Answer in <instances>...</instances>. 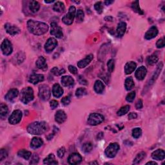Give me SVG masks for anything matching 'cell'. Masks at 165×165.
Here are the masks:
<instances>
[{"mask_svg":"<svg viewBox=\"0 0 165 165\" xmlns=\"http://www.w3.org/2000/svg\"><path fill=\"white\" fill-rule=\"evenodd\" d=\"M27 28L32 34L36 36H41L47 32L48 26L45 23L30 19L27 21Z\"/></svg>","mask_w":165,"mask_h":165,"instance_id":"1","label":"cell"},{"mask_svg":"<svg viewBox=\"0 0 165 165\" xmlns=\"http://www.w3.org/2000/svg\"><path fill=\"white\" fill-rule=\"evenodd\" d=\"M48 125L45 121H36L27 127V132L32 135L39 136L47 131Z\"/></svg>","mask_w":165,"mask_h":165,"instance_id":"2","label":"cell"},{"mask_svg":"<svg viewBox=\"0 0 165 165\" xmlns=\"http://www.w3.org/2000/svg\"><path fill=\"white\" fill-rule=\"evenodd\" d=\"M34 90L31 87H27L22 89L20 92V100L23 103L28 104L34 100Z\"/></svg>","mask_w":165,"mask_h":165,"instance_id":"3","label":"cell"},{"mask_svg":"<svg viewBox=\"0 0 165 165\" xmlns=\"http://www.w3.org/2000/svg\"><path fill=\"white\" fill-rule=\"evenodd\" d=\"M75 12H76V9L74 6H70L68 9V12L62 18L63 22L67 25H72L75 17Z\"/></svg>","mask_w":165,"mask_h":165,"instance_id":"4","label":"cell"},{"mask_svg":"<svg viewBox=\"0 0 165 165\" xmlns=\"http://www.w3.org/2000/svg\"><path fill=\"white\" fill-rule=\"evenodd\" d=\"M39 97L43 101H48L50 97V87L47 85H42L39 87Z\"/></svg>","mask_w":165,"mask_h":165,"instance_id":"5","label":"cell"},{"mask_svg":"<svg viewBox=\"0 0 165 165\" xmlns=\"http://www.w3.org/2000/svg\"><path fill=\"white\" fill-rule=\"evenodd\" d=\"M119 150V145L117 143H110L105 150V155L107 157L114 158L116 156Z\"/></svg>","mask_w":165,"mask_h":165,"instance_id":"6","label":"cell"},{"mask_svg":"<svg viewBox=\"0 0 165 165\" xmlns=\"http://www.w3.org/2000/svg\"><path fill=\"white\" fill-rule=\"evenodd\" d=\"M104 121V117L97 113L91 114L88 118V123L92 126H97Z\"/></svg>","mask_w":165,"mask_h":165,"instance_id":"7","label":"cell"},{"mask_svg":"<svg viewBox=\"0 0 165 165\" xmlns=\"http://www.w3.org/2000/svg\"><path fill=\"white\" fill-rule=\"evenodd\" d=\"M1 49L3 54L5 55H11L13 50L12 45L11 43V42L7 39H4L1 43Z\"/></svg>","mask_w":165,"mask_h":165,"instance_id":"8","label":"cell"},{"mask_svg":"<svg viewBox=\"0 0 165 165\" xmlns=\"http://www.w3.org/2000/svg\"><path fill=\"white\" fill-rule=\"evenodd\" d=\"M22 118V112L19 110H16L12 112L9 118V122L11 124H16L21 121Z\"/></svg>","mask_w":165,"mask_h":165,"instance_id":"9","label":"cell"},{"mask_svg":"<svg viewBox=\"0 0 165 165\" xmlns=\"http://www.w3.org/2000/svg\"><path fill=\"white\" fill-rule=\"evenodd\" d=\"M51 29H50V34L54 36L55 38L58 39H61L63 36V33L62 31V28L56 23L55 22L51 23Z\"/></svg>","mask_w":165,"mask_h":165,"instance_id":"10","label":"cell"},{"mask_svg":"<svg viewBox=\"0 0 165 165\" xmlns=\"http://www.w3.org/2000/svg\"><path fill=\"white\" fill-rule=\"evenodd\" d=\"M58 45V41L54 38H50L45 44V50L47 53L53 51Z\"/></svg>","mask_w":165,"mask_h":165,"instance_id":"11","label":"cell"},{"mask_svg":"<svg viewBox=\"0 0 165 165\" xmlns=\"http://www.w3.org/2000/svg\"><path fill=\"white\" fill-rule=\"evenodd\" d=\"M5 28L6 30V32H7L9 34L12 36L17 35L21 31L20 29H19V28H18L17 26L12 25L11 23H6L5 25Z\"/></svg>","mask_w":165,"mask_h":165,"instance_id":"12","label":"cell"},{"mask_svg":"<svg viewBox=\"0 0 165 165\" xmlns=\"http://www.w3.org/2000/svg\"><path fill=\"white\" fill-rule=\"evenodd\" d=\"M82 161V157L78 153L71 154L68 158V162L70 164H78Z\"/></svg>","mask_w":165,"mask_h":165,"instance_id":"13","label":"cell"},{"mask_svg":"<svg viewBox=\"0 0 165 165\" xmlns=\"http://www.w3.org/2000/svg\"><path fill=\"white\" fill-rule=\"evenodd\" d=\"M158 32H159V31H158V29L156 26H152L146 32V34L144 35V38L147 39V40H150V39L156 38L158 34Z\"/></svg>","mask_w":165,"mask_h":165,"instance_id":"14","label":"cell"},{"mask_svg":"<svg viewBox=\"0 0 165 165\" xmlns=\"http://www.w3.org/2000/svg\"><path fill=\"white\" fill-rule=\"evenodd\" d=\"M67 116L65 112L62 110H59L57 111L55 114V121L57 122L58 124H62L67 119Z\"/></svg>","mask_w":165,"mask_h":165,"instance_id":"15","label":"cell"},{"mask_svg":"<svg viewBox=\"0 0 165 165\" xmlns=\"http://www.w3.org/2000/svg\"><path fill=\"white\" fill-rule=\"evenodd\" d=\"M61 83L63 86L66 87H74L75 84V81L73 78L70 75H65L61 78Z\"/></svg>","mask_w":165,"mask_h":165,"instance_id":"16","label":"cell"},{"mask_svg":"<svg viewBox=\"0 0 165 165\" xmlns=\"http://www.w3.org/2000/svg\"><path fill=\"white\" fill-rule=\"evenodd\" d=\"M163 67V63L162 62H160L158 64L156 71L154 72L153 75H152V76H151V79H150V81H149V83H148V85H149L150 86L152 85L154 82L156 81V80H157V78L159 77V75L160 73H161V70H162Z\"/></svg>","mask_w":165,"mask_h":165,"instance_id":"17","label":"cell"},{"mask_svg":"<svg viewBox=\"0 0 165 165\" xmlns=\"http://www.w3.org/2000/svg\"><path fill=\"white\" fill-rule=\"evenodd\" d=\"M147 70L146 67H144V66H141V67L137 68V70L136 72V74H135V76H136L137 80L141 81L144 80L145 76L147 75Z\"/></svg>","mask_w":165,"mask_h":165,"instance_id":"18","label":"cell"},{"mask_svg":"<svg viewBox=\"0 0 165 165\" xmlns=\"http://www.w3.org/2000/svg\"><path fill=\"white\" fill-rule=\"evenodd\" d=\"M93 59H94L93 55L92 54L88 55L85 58H84L83 59H81V60H80L78 63V67L80 68H85L89 63H90Z\"/></svg>","mask_w":165,"mask_h":165,"instance_id":"19","label":"cell"},{"mask_svg":"<svg viewBox=\"0 0 165 165\" xmlns=\"http://www.w3.org/2000/svg\"><path fill=\"white\" fill-rule=\"evenodd\" d=\"M44 75L43 74H34L31 75L29 78V82L33 85L38 84L39 82L44 81Z\"/></svg>","mask_w":165,"mask_h":165,"instance_id":"20","label":"cell"},{"mask_svg":"<svg viewBox=\"0 0 165 165\" xmlns=\"http://www.w3.org/2000/svg\"><path fill=\"white\" fill-rule=\"evenodd\" d=\"M18 94H19V91L18 89H16V88L11 89V90H9L7 94H6L5 100L8 101L12 102L16 97L18 96Z\"/></svg>","mask_w":165,"mask_h":165,"instance_id":"21","label":"cell"},{"mask_svg":"<svg viewBox=\"0 0 165 165\" xmlns=\"http://www.w3.org/2000/svg\"><path fill=\"white\" fill-rule=\"evenodd\" d=\"M36 67L39 69H41L42 70H47L48 68V66L47 63H46V59L43 56H40L36 62Z\"/></svg>","mask_w":165,"mask_h":165,"instance_id":"22","label":"cell"},{"mask_svg":"<svg viewBox=\"0 0 165 165\" xmlns=\"http://www.w3.org/2000/svg\"><path fill=\"white\" fill-rule=\"evenodd\" d=\"M165 153L164 151L162 149H158L151 154V157L154 160L162 161L164 159Z\"/></svg>","mask_w":165,"mask_h":165,"instance_id":"23","label":"cell"},{"mask_svg":"<svg viewBox=\"0 0 165 165\" xmlns=\"http://www.w3.org/2000/svg\"><path fill=\"white\" fill-rule=\"evenodd\" d=\"M63 89L59 84L55 83L54 85L53 88H52V94L55 97H60L63 94Z\"/></svg>","mask_w":165,"mask_h":165,"instance_id":"24","label":"cell"},{"mask_svg":"<svg viewBox=\"0 0 165 165\" xmlns=\"http://www.w3.org/2000/svg\"><path fill=\"white\" fill-rule=\"evenodd\" d=\"M43 144V141L42 140V139L36 137L33 138L31 141V147L32 149L36 150L40 148Z\"/></svg>","mask_w":165,"mask_h":165,"instance_id":"25","label":"cell"},{"mask_svg":"<svg viewBox=\"0 0 165 165\" xmlns=\"http://www.w3.org/2000/svg\"><path fill=\"white\" fill-rule=\"evenodd\" d=\"M137 67V64L134 61H129L125 65L124 72L126 74H130L136 70Z\"/></svg>","mask_w":165,"mask_h":165,"instance_id":"26","label":"cell"},{"mask_svg":"<svg viewBox=\"0 0 165 165\" xmlns=\"http://www.w3.org/2000/svg\"><path fill=\"white\" fill-rule=\"evenodd\" d=\"M127 30V23L125 22H121L118 24L116 29V33L118 37L121 38L124 36Z\"/></svg>","mask_w":165,"mask_h":165,"instance_id":"27","label":"cell"},{"mask_svg":"<svg viewBox=\"0 0 165 165\" xmlns=\"http://www.w3.org/2000/svg\"><path fill=\"white\" fill-rule=\"evenodd\" d=\"M94 88L95 92H96L97 94H102L104 90H105V85L103 84V82L100 81V80H97L95 81L94 86Z\"/></svg>","mask_w":165,"mask_h":165,"instance_id":"28","label":"cell"},{"mask_svg":"<svg viewBox=\"0 0 165 165\" xmlns=\"http://www.w3.org/2000/svg\"><path fill=\"white\" fill-rule=\"evenodd\" d=\"M43 163L45 164L52 165V164H58V161L55 160V157L53 154H49L48 156L43 160Z\"/></svg>","mask_w":165,"mask_h":165,"instance_id":"29","label":"cell"},{"mask_svg":"<svg viewBox=\"0 0 165 165\" xmlns=\"http://www.w3.org/2000/svg\"><path fill=\"white\" fill-rule=\"evenodd\" d=\"M9 112L8 107L4 103H1L0 105V117L1 119H4L6 117Z\"/></svg>","mask_w":165,"mask_h":165,"instance_id":"30","label":"cell"},{"mask_svg":"<svg viewBox=\"0 0 165 165\" xmlns=\"http://www.w3.org/2000/svg\"><path fill=\"white\" fill-rule=\"evenodd\" d=\"M40 9V5L36 1H32L29 3V9L32 12L36 13Z\"/></svg>","mask_w":165,"mask_h":165,"instance_id":"31","label":"cell"},{"mask_svg":"<svg viewBox=\"0 0 165 165\" xmlns=\"http://www.w3.org/2000/svg\"><path fill=\"white\" fill-rule=\"evenodd\" d=\"M65 5L64 3L61 1H57L55 3V4L53 6V10L55 12L62 13L65 11Z\"/></svg>","mask_w":165,"mask_h":165,"instance_id":"32","label":"cell"},{"mask_svg":"<svg viewBox=\"0 0 165 165\" xmlns=\"http://www.w3.org/2000/svg\"><path fill=\"white\" fill-rule=\"evenodd\" d=\"M134 81L132 77L127 78L124 82V87L127 90H130L134 87Z\"/></svg>","mask_w":165,"mask_h":165,"instance_id":"33","label":"cell"},{"mask_svg":"<svg viewBox=\"0 0 165 165\" xmlns=\"http://www.w3.org/2000/svg\"><path fill=\"white\" fill-rule=\"evenodd\" d=\"M159 60V58L156 54H154L148 56L147 59V63L148 65H154Z\"/></svg>","mask_w":165,"mask_h":165,"instance_id":"34","label":"cell"},{"mask_svg":"<svg viewBox=\"0 0 165 165\" xmlns=\"http://www.w3.org/2000/svg\"><path fill=\"white\" fill-rule=\"evenodd\" d=\"M18 156L23 157L25 160H28L30 158H31L32 154L31 151L23 149V150H20L18 151Z\"/></svg>","mask_w":165,"mask_h":165,"instance_id":"35","label":"cell"},{"mask_svg":"<svg viewBox=\"0 0 165 165\" xmlns=\"http://www.w3.org/2000/svg\"><path fill=\"white\" fill-rule=\"evenodd\" d=\"M146 157V153L144 151H141V152L139 153L137 156L135 157V159H134V162L133 164H139L144 159V158Z\"/></svg>","mask_w":165,"mask_h":165,"instance_id":"36","label":"cell"},{"mask_svg":"<svg viewBox=\"0 0 165 165\" xmlns=\"http://www.w3.org/2000/svg\"><path fill=\"white\" fill-rule=\"evenodd\" d=\"M131 6H132V9H133V11L134 12H136L141 15H143L144 14L143 11L140 9V6H139V5L138 1H134L132 3Z\"/></svg>","mask_w":165,"mask_h":165,"instance_id":"37","label":"cell"},{"mask_svg":"<svg viewBox=\"0 0 165 165\" xmlns=\"http://www.w3.org/2000/svg\"><path fill=\"white\" fill-rule=\"evenodd\" d=\"M85 18V14L84 12L82 11V10H78L76 12V14H75V19H76V22L78 23H82L84 20Z\"/></svg>","mask_w":165,"mask_h":165,"instance_id":"38","label":"cell"},{"mask_svg":"<svg viewBox=\"0 0 165 165\" xmlns=\"http://www.w3.org/2000/svg\"><path fill=\"white\" fill-rule=\"evenodd\" d=\"M130 109V107L129 105H125V106L121 107L120 109L118 110V112H117V115H119V116H122V115H125L129 112Z\"/></svg>","mask_w":165,"mask_h":165,"instance_id":"39","label":"cell"},{"mask_svg":"<svg viewBox=\"0 0 165 165\" xmlns=\"http://www.w3.org/2000/svg\"><path fill=\"white\" fill-rule=\"evenodd\" d=\"M92 149H93V145H92L91 143H89V142L88 143H86L83 144V145H82V151L86 154L90 152Z\"/></svg>","mask_w":165,"mask_h":165,"instance_id":"40","label":"cell"},{"mask_svg":"<svg viewBox=\"0 0 165 165\" xmlns=\"http://www.w3.org/2000/svg\"><path fill=\"white\" fill-rule=\"evenodd\" d=\"M51 73L52 74H54V75H56V76H58V75H60L63 74L65 73V70L63 68L59 69L58 67H55L51 70Z\"/></svg>","mask_w":165,"mask_h":165,"instance_id":"41","label":"cell"},{"mask_svg":"<svg viewBox=\"0 0 165 165\" xmlns=\"http://www.w3.org/2000/svg\"><path fill=\"white\" fill-rule=\"evenodd\" d=\"M87 94V91L84 88H80L77 89L76 92H75V96L77 97H81L86 95Z\"/></svg>","mask_w":165,"mask_h":165,"instance_id":"42","label":"cell"},{"mask_svg":"<svg viewBox=\"0 0 165 165\" xmlns=\"http://www.w3.org/2000/svg\"><path fill=\"white\" fill-rule=\"evenodd\" d=\"M132 136L135 139L139 138L142 134V130L140 128H135L132 130Z\"/></svg>","mask_w":165,"mask_h":165,"instance_id":"43","label":"cell"},{"mask_svg":"<svg viewBox=\"0 0 165 165\" xmlns=\"http://www.w3.org/2000/svg\"><path fill=\"white\" fill-rule=\"evenodd\" d=\"M94 8L98 14H101V13L103 12V4H102V2L98 1L97 3H95L94 5Z\"/></svg>","mask_w":165,"mask_h":165,"instance_id":"44","label":"cell"},{"mask_svg":"<svg viewBox=\"0 0 165 165\" xmlns=\"http://www.w3.org/2000/svg\"><path fill=\"white\" fill-rule=\"evenodd\" d=\"M114 67H115V63L114 59H110L109 61L107 63V67H108V71L112 73V72L114 70Z\"/></svg>","mask_w":165,"mask_h":165,"instance_id":"45","label":"cell"},{"mask_svg":"<svg viewBox=\"0 0 165 165\" xmlns=\"http://www.w3.org/2000/svg\"><path fill=\"white\" fill-rule=\"evenodd\" d=\"M136 94L135 92H130V93H129L127 95L126 100L128 102H130V103H131V102H132L134 100L135 97H136Z\"/></svg>","mask_w":165,"mask_h":165,"instance_id":"46","label":"cell"},{"mask_svg":"<svg viewBox=\"0 0 165 165\" xmlns=\"http://www.w3.org/2000/svg\"><path fill=\"white\" fill-rule=\"evenodd\" d=\"M71 102V98L70 96H65L61 100V103L64 106H67Z\"/></svg>","mask_w":165,"mask_h":165,"instance_id":"47","label":"cell"},{"mask_svg":"<svg viewBox=\"0 0 165 165\" xmlns=\"http://www.w3.org/2000/svg\"><path fill=\"white\" fill-rule=\"evenodd\" d=\"M39 156H38V154H34L32 157V159H31V162H30V164H38L39 162Z\"/></svg>","mask_w":165,"mask_h":165,"instance_id":"48","label":"cell"},{"mask_svg":"<svg viewBox=\"0 0 165 165\" xmlns=\"http://www.w3.org/2000/svg\"><path fill=\"white\" fill-rule=\"evenodd\" d=\"M156 47L158 48H161L164 47V38L158 39L156 43Z\"/></svg>","mask_w":165,"mask_h":165,"instance_id":"49","label":"cell"},{"mask_svg":"<svg viewBox=\"0 0 165 165\" xmlns=\"http://www.w3.org/2000/svg\"><path fill=\"white\" fill-rule=\"evenodd\" d=\"M7 152L5 149H1L0 151V161H2L6 159V157H7Z\"/></svg>","mask_w":165,"mask_h":165,"instance_id":"50","label":"cell"},{"mask_svg":"<svg viewBox=\"0 0 165 165\" xmlns=\"http://www.w3.org/2000/svg\"><path fill=\"white\" fill-rule=\"evenodd\" d=\"M65 153V147H61L58 150L57 154H58V156L59 158H63V157L64 156Z\"/></svg>","mask_w":165,"mask_h":165,"instance_id":"51","label":"cell"},{"mask_svg":"<svg viewBox=\"0 0 165 165\" xmlns=\"http://www.w3.org/2000/svg\"><path fill=\"white\" fill-rule=\"evenodd\" d=\"M68 70L70 71V73H72V74H76L78 73V68L76 67H75L74 66L69 65Z\"/></svg>","mask_w":165,"mask_h":165,"instance_id":"52","label":"cell"},{"mask_svg":"<svg viewBox=\"0 0 165 165\" xmlns=\"http://www.w3.org/2000/svg\"><path fill=\"white\" fill-rule=\"evenodd\" d=\"M78 81L81 85H88L87 81L83 77L81 76V75H80V76H79Z\"/></svg>","mask_w":165,"mask_h":165,"instance_id":"53","label":"cell"},{"mask_svg":"<svg viewBox=\"0 0 165 165\" xmlns=\"http://www.w3.org/2000/svg\"><path fill=\"white\" fill-rule=\"evenodd\" d=\"M58 106V102L55 100H52L50 102V107L52 109H55Z\"/></svg>","mask_w":165,"mask_h":165,"instance_id":"54","label":"cell"},{"mask_svg":"<svg viewBox=\"0 0 165 165\" xmlns=\"http://www.w3.org/2000/svg\"><path fill=\"white\" fill-rule=\"evenodd\" d=\"M143 101H142L141 100H138L136 104V107L137 109H141V108H143Z\"/></svg>","mask_w":165,"mask_h":165,"instance_id":"55","label":"cell"},{"mask_svg":"<svg viewBox=\"0 0 165 165\" xmlns=\"http://www.w3.org/2000/svg\"><path fill=\"white\" fill-rule=\"evenodd\" d=\"M137 117V114L134 113V112H132V113L129 114V115H128V119H136Z\"/></svg>","mask_w":165,"mask_h":165,"instance_id":"56","label":"cell"},{"mask_svg":"<svg viewBox=\"0 0 165 165\" xmlns=\"http://www.w3.org/2000/svg\"><path fill=\"white\" fill-rule=\"evenodd\" d=\"M105 20L107 21H113V18L112 16H107V17L105 18Z\"/></svg>","mask_w":165,"mask_h":165,"instance_id":"57","label":"cell"},{"mask_svg":"<svg viewBox=\"0 0 165 165\" xmlns=\"http://www.w3.org/2000/svg\"><path fill=\"white\" fill-rule=\"evenodd\" d=\"M114 3V1H105V4L106 5H110L112 3Z\"/></svg>","mask_w":165,"mask_h":165,"instance_id":"58","label":"cell"},{"mask_svg":"<svg viewBox=\"0 0 165 165\" xmlns=\"http://www.w3.org/2000/svg\"><path fill=\"white\" fill-rule=\"evenodd\" d=\"M146 164H154V165H157V163L155 162V161H150V162H148Z\"/></svg>","mask_w":165,"mask_h":165,"instance_id":"59","label":"cell"},{"mask_svg":"<svg viewBox=\"0 0 165 165\" xmlns=\"http://www.w3.org/2000/svg\"><path fill=\"white\" fill-rule=\"evenodd\" d=\"M53 2H54V0H52V1H45V3H52Z\"/></svg>","mask_w":165,"mask_h":165,"instance_id":"60","label":"cell"},{"mask_svg":"<svg viewBox=\"0 0 165 165\" xmlns=\"http://www.w3.org/2000/svg\"><path fill=\"white\" fill-rule=\"evenodd\" d=\"M90 164H98V163L96 162V161H94V162H92L89 163Z\"/></svg>","mask_w":165,"mask_h":165,"instance_id":"61","label":"cell"}]
</instances>
